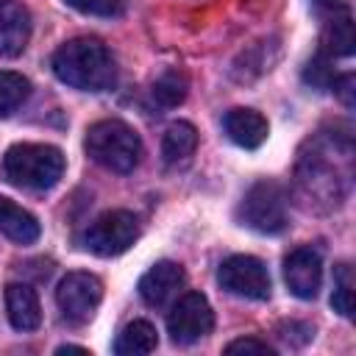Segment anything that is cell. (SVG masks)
Returning <instances> with one entry per match:
<instances>
[{
  "mask_svg": "<svg viewBox=\"0 0 356 356\" xmlns=\"http://www.w3.org/2000/svg\"><path fill=\"white\" fill-rule=\"evenodd\" d=\"M186 75L178 72V70H167L161 72L156 81H153V89H150V97L159 108H175L184 103L186 97Z\"/></svg>",
  "mask_w": 356,
  "mask_h": 356,
  "instance_id": "obj_18",
  "label": "cell"
},
{
  "mask_svg": "<svg viewBox=\"0 0 356 356\" xmlns=\"http://www.w3.org/2000/svg\"><path fill=\"white\" fill-rule=\"evenodd\" d=\"M156 345H159L156 328L147 320H134L120 331V337L114 342V353H120V356H145V353H153Z\"/></svg>",
  "mask_w": 356,
  "mask_h": 356,
  "instance_id": "obj_16",
  "label": "cell"
},
{
  "mask_svg": "<svg viewBox=\"0 0 356 356\" xmlns=\"http://www.w3.org/2000/svg\"><path fill=\"white\" fill-rule=\"evenodd\" d=\"M56 78L81 92H106L117 81V67L100 39L78 36L64 42L50 61Z\"/></svg>",
  "mask_w": 356,
  "mask_h": 356,
  "instance_id": "obj_1",
  "label": "cell"
},
{
  "mask_svg": "<svg viewBox=\"0 0 356 356\" xmlns=\"http://www.w3.org/2000/svg\"><path fill=\"white\" fill-rule=\"evenodd\" d=\"M31 95V83L28 78H22L19 72L11 70H0V120L11 117Z\"/></svg>",
  "mask_w": 356,
  "mask_h": 356,
  "instance_id": "obj_19",
  "label": "cell"
},
{
  "mask_svg": "<svg viewBox=\"0 0 356 356\" xmlns=\"http://www.w3.org/2000/svg\"><path fill=\"white\" fill-rule=\"evenodd\" d=\"M31 39V14L17 0H0V56H19Z\"/></svg>",
  "mask_w": 356,
  "mask_h": 356,
  "instance_id": "obj_11",
  "label": "cell"
},
{
  "mask_svg": "<svg viewBox=\"0 0 356 356\" xmlns=\"http://www.w3.org/2000/svg\"><path fill=\"white\" fill-rule=\"evenodd\" d=\"M64 3L89 17H120L125 11L122 0H64Z\"/></svg>",
  "mask_w": 356,
  "mask_h": 356,
  "instance_id": "obj_21",
  "label": "cell"
},
{
  "mask_svg": "<svg viewBox=\"0 0 356 356\" xmlns=\"http://www.w3.org/2000/svg\"><path fill=\"white\" fill-rule=\"evenodd\" d=\"M139 236V222L131 211L114 209L100 214L86 225L81 234V245L95 256H120L125 253Z\"/></svg>",
  "mask_w": 356,
  "mask_h": 356,
  "instance_id": "obj_5",
  "label": "cell"
},
{
  "mask_svg": "<svg viewBox=\"0 0 356 356\" xmlns=\"http://www.w3.org/2000/svg\"><path fill=\"white\" fill-rule=\"evenodd\" d=\"M331 306H334V312H339L342 317H350V314H353V273H350V264H339L337 273H334Z\"/></svg>",
  "mask_w": 356,
  "mask_h": 356,
  "instance_id": "obj_20",
  "label": "cell"
},
{
  "mask_svg": "<svg viewBox=\"0 0 356 356\" xmlns=\"http://www.w3.org/2000/svg\"><path fill=\"white\" fill-rule=\"evenodd\" d=\"M303 78H306V83H312V86H317V89H328V86L334 83V70H331L328 56L320 53L317 58H312V61L306 64Z\"/></svg>",
  "mask_w": 356,
  "mask_h": 356,
  "instance_id": "obj_22",
  "label": "cell"
},
{
  "mask_svg": "<svg viewBox=\"0 0 356 356\" xmlns=\"http://www.w3.org/2000/svg\"><path fill=\"white\" fill-rule=\"evenodd\" d=\"M222 128L228 134V139L239 147H259L267 139V120L256 111V108H231L222 117Z\"/></svg>",
  "mask_w": 356,
  "mask_h": 356,
  "instance_id": "obj_12",
  "label": "cell"
},
{
  "mask_svg": "<svg viewBox=\"0 0 356 356\" xmlns=\"http://www.w3.org/2000/svg\"><path fill=\"white\" fill-rule=\"evenodd\" d=\"M56 353H89L86 348H81V345H61Z\"/></svg>",
  "mask_w": 356,
  "mask_h": 356,
  "instance_id": "obj_25",
  "label": "cell"
},
{
  "mask_svg": "<svg viewBox=\"0 0 356 356\" xmlns=\"http://www.w3.org/2000/svg\"><path fill=\"white\" fill-rule=\"evenodd\" d=\"M100 298H103L100 278L92 273H83V270L67 273L56 289V303L70 323H86L95 314V309L100 306Z\"/></svg>",
  "mask_w": 356,
  "mask_h": 356,
  "instance_id": "obj_6",
  "label": "cell"
},
{
  "mask_svg": "<svg viewBox=\"0 0 356 356\" xmlns=\"http://www.w3.org/2000/svg\"><path fill=\"white\" fill-rule=\"evenodd\" d=\"M317 6H320V8H325V11H331V14H334V11H339V8H345V6H342V0H317Z\"/></svg>",
  "mask_w": 356,
  "mask_h": 356,
  "instance_id": "obj_24",
  "label": "cell"
},
{
  "mask_svg": "<svg viewBox=\"0 0 356 356\" xmlns=\"http://www.w3.org/2000/svg\"><path fill=\"white\" fill-rule=\"evenodd\" d=\"M211 325H214V312H211L206 295H200V292L181 295L167 317V331H170L172 342H178V345H192V342L203 339L211 331Z\"/></svg>",
  "mask_w": 356,
  "mask_h": 356,
  "instance_id": "obj_8",
  "label": "cell"
},
{
  "mask_svg": "<svg viewBox=\"0 0 356 356\" xmlns=\"http://www.w3.org/2000/svg\"><path fill=\"white\" fill-rule=\"evenodd\" d=\"M197 147V131L192 122H172L167 131H164V139H161V156H164V164L167 167H181L192 159Z\"/></svg>",
  "mask_w": 356,
  "mask_h": 356,
  "instance_id": "obj_15",
  "label": "cell"
},
{
  "mask_svg": "<svg viewBox=\"0 0 356 356\" xmlns=\"http://www.w3.org/2000/svg\"><path fill=\"white\" fill-rule=\"evenodd\" d=\"M286 195L273 181L253 184L242 203H239V220L242 225L259 231V234H278L286 228Z\"/></svg>",
  "mask_w": 356,
  "mask_h": 356,
  "instance_id": "obj_4",
  "label": "cell"
},
{
  "mask_svg": "<svg viewBox=\"0 0 356 356\" xmlns=\"http://www.w3.org/2000/svg\"><path fill=\"white\" fill-rule=\"evenodd\" d=\"M83 147L92 156V161L111 172H131L142 156L139 134L122 120H100L89 125Z\"/></svg>",
  "mask_w": 356,
  "mask_h": 356,
  "instance_id": "obj_3",
  "label": "cell"
},
{
  "mask_svg": "<svg viewBox=\"0 0 356 356\" xmlns=\"http://www.w3.org/2000/svg\"><path fill=\"white\" fill-rule=\"evenodd\" d=\"M0 234L17 245H31L39 239V222L31 211L8 197H0Z\"/></svg>",
  "mask_w": 356,
  "mask_h": 356,
  "instance_id": "obj_14",
  "label": "cell"
},
{
  "mask_svg": "<svg viewBox=\"0 0 356 356\" xmlns=\"http://www.w3.org/2000/svg\"><path fill=\"white\" fill-rule=\"evenodd\" d=\"M284 281L289 286V292L300 300H312L320 289L323 281V259L314 248L303 245L295 248L286 259H284Z\"/></svg>",
  "mask_w": 356,
  "mask_h": 356,
  "instance_id": "obj_9",
  "label": "cell"
},
{
  "mask_svg": "<svg viewBox=\"0 0 356 356\" xmlns=\"http://www.w3.org/2000/svg\"><path fill=\"white\" fill-rule=\"evenodd\" d=\"M353 22L345 8L334 11L323 31V53L325 56H350L353 53Z\"/></svg>",
  "mask_w": 356,
  "mask_h": 356,
  "instance_id": "obj_17",
  "label": "cell"
},
{
  "mask_svg": "<svg viewBox=\"0 0 356 356\" xmlns=\"http://www.w3.org/2000/svg\"><path fill=\"white\" fill-rule=\"evenodd\" d=\"M220 284L231 295L248 298V300H267L270 298V273L264 261L256 256H228L220 264Z\"/></svg>",
  "mask_w": 356,
  "mask_h": 356,
  "instance_id": "obj_7",
  "label": "cell"
},
{
  "mask_svg": "<svg viewBox=\"0 0 356 356\" xmlns=\"http://www.w3.org/2000/svg\"><path fill=\"white\" fill-rule=\"evenodd\" d=\"M64 175V156L53 145L22 142L6 150L3 156V178L19 189H50Z\"/></svg>",
  "mask_w": 356,
  "mask_h": 356,
  "instance_id": "obj_2",
  "label": "cell"
},
{
  "mask_svg": "<svg viewBox=\"0 0 356 356\" xmlns=\"http://www.w3.org/2000/svg\"><path fill=\"white\" fill-rule=\"evenodd\" d=\"M225 353H273V348L256 337H242L225 345Z\"/></svg>",
  "mask_w": 356,
  "mask_h": 356,
  "instance_id": "obj_23",
  "label": "cell"
},
{
  "mask_svg": "<svg viewBox=\"0 0 356 356\" xmlns=\"http://www.w3.org/2000/svg\"><path fill=\"white\" fill-rule=\"evenodd\" d=\"M6 314L17 331H33L42 323V306L36 289L28 284H8L6 286Z\"/></svg>",
  "mask_w": 356,
  "mask_h": 356,
  "instance_id": "obj_13",
  "label": "cell"
},
{
  "mask_svg": "<svg viewBox=\"0 0 356 356\" xmlns=\"http://www.w3.org/2000/svg\"><path fill=\"white\" fill-rule=\"evenodd\" d=\"M184 286V267L175 261H156L139 278V298L147 306H164Z\"/></svg>",
  "mask_w": 356,
  "mask_h": 356,
  "instance_id": "obj_10",
  "label": "cell"
}]
</instances>
